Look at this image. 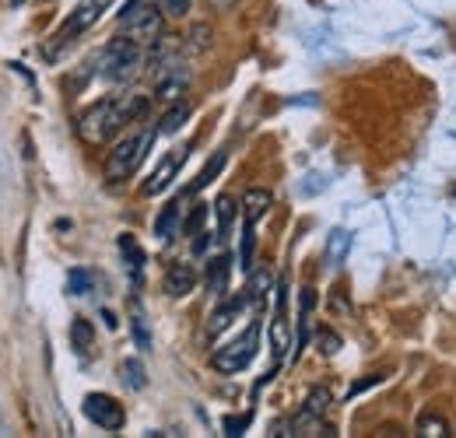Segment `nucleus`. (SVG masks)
<instances>
[{
    "label": "nucleus",
    "instance_id": "obj_12",
    "mask_svg": "<svg viewBox=\"0 0 456 438\" xmlns=\"http://www.w3.org/2000/svg\"><path fill=\"white\" fill-rule=\"evenodd\" d=\"M271 207H274V197H271V190H260V186H253V190H246V193H242V218L249 221V224H256V221L264 218Z\"/></svg>",
    "mask_w": 456,
    "mask_h": 438
},
{
    "label": "nucleus",
    "instance_id": "obj_20",
    "mask_svg": "<svg viewBox=\"0 0 456 438\" xmlns=\"http://www.w3.org/2000/svg\"><path fill=\"white\" fill-rule=\"evenodd\" d=\"M186 119H190V102H175V106L159 119V134H175Z\"/></svg>",
    "mask_w": 456,
    "mask_h": 438
},
{
    "label": "nucleus",
    "instance_id": "obj_33",
    "mask_svg": "<svg viewBox=\"0 0 456 438\" xmlns=\"http://www.w3.org/2000/svg\"><path fill=\"white\" fill-rule=\"evenodd\" d=\"M208 242H211V235H208V231H200V239L193 242V253H204V249H208Z\"/></svg>",
    "mask_w": 456,
    "mask_h": 438
},
{
    "label": "nucleus",
    "instance_id": "obj_18",
    "mask_svg": "<svg viewBox=\"0 0 456 438\" xmlns=\"http://www.w3.org/2000/svg\"><path fill=\"white\" fill-rule=\"evenodd\" d=\"M70 344H74L81 354L92 351V344H95V329H92L88 320H74V323H70Z\"/></svg>",
    "mask_w": 456,
    "mask_h": 438
},
{
    "label": "nucleus",
    "instance_id": "obj_15",
    "mask_svg": "<svg viewBox=\"0 0 456 438\" xmlns=\"http://www.w3.org/2000/svg\"><path fill=\"white\" fill-rule=\"evenodd\" d=\"M222 168H225V151H218V155H215L211 162H208L204 168H200V175H197V179L190 182V190H186V193L193 197V193H200L204 186H211V182L218 179V172H222Z\"/></svg>",
    "mask_w": 456,
    "mask_h": 438
},
{
    "label": "nucleus",
    "instance_id": "obj_28",
    "mask_svg": "<svg viewBox=\"0 0 456 438\" xmlns=\"http://www.w3.org/2000/svg\"><path fill=\"white\" fill-rule=\"evenodd\" d=\"M155 4L162 7V14H166V18H183V14L190 11V4H193V0H155Z\"/></svg>",
    "mask_w": 456,
    "mask_h": 438
},
{
    "label": "nucleus",
    "instance_id": "obj_32",
    "mask_svg": "<svg viewBox=\"0 0 456 438\" xmlns=\"http://www.w3.org/2000/svg\"><path fill=\"white\" fill-rule=\"evenodd\" d=\"M383 383V376H369V379H362V383H354L351 389H347V400H354L358 393H365V389H372V385Z\"/></svg>",
    "mask_w": 456,
    "mask_h": 438
},
{
    "label": "nucleus",
    "instance_id": "obj_21",
    "mask_svg": "<svg viewBox=\"0 0 456 438\" xmlns=\"http://www.w3.org/2000/svg\"><path fill=\"white\" fill-rule=\"evenodd\" d=\"M256 224H242V246H239V267L242 271H253V249H256Z\"/></svg>",
    "mask_w": 456,
    "mask_h": 438
},
{
    "label": "nucleus",
    "instance_id": "obj_4",
    "mask_svg": "<svg viewBox=\"0 0 456 438\" xmlns=\"http://www.w3.org/2000/svg\"><path fill=\"white\" fill-rule=\"evenodd\" d=\"M162 7L159 4H148V0H130L123 11H119V25L130 39L137 43H155L162 36Z\"/></svg>",
    "mask_w": 456,
    "mask_h": 438
},
{
    "label": "nucleus",
    "instance_id": "obj_5",
    "mask_svg": "<svg viewBox=\"0 0 456 438\" xmlns=\"http://www.w3.org/2000/svg\"><path fill=\"white\" fill-rule=\"evenodd\" d=\"M123 130V123L116 119V99H102V102H95L92 110L81 112V119H77V134L85 137V141H92V144H102V141H110Z\"/></svg>",
    "mask_w": 456,
    "mask_h": 438
},
{
    "label": "nucleus",
    "instance_id": "obj_8",
    "mask_svg": "<svg viewBox=\"0 0 456 438\" xmlns=\"http://www.w3.org/2000/svg\"><path fill=\"white\" fill-rule=\"evenodd\" d=\"M330 403H334V396H330V389H323V385H313L309 389V396H305V407H302V414L295 418V435H305V428L309 425H316L327 410H330Z\"/></svg>",
    "mask_w": 456,
    "mask_h": 438
},
{
    "label": "nucleus",
    "instance_id": "obj_1",
    "mask_svg": "<svg viewBox=\"0 0 456 438\" xmlns=\"http://www.w3.org/2000/svg\"><path fill=\"white\" fill-rule=\"evenodd\" d=\"M155 137H159V130H141V134H130V137L116 141V148L110 151V158H106V182L130 179L141 168V162L148 158Z\"/></svg>",
    "mask_w": 456,
    "mask_h": 438
},
{
    "label": "nucleus",
    "instance_id": "obj_29",
    "mask_svg": "<svg viewBox=\"0 0 456 438\" xmlns=\"http://www.w3.org/2000/svg\"><path fill=\"white\" fill-rule=\"evenodd\" d=\"M316 344H320V351H323V354H338L341 337H338V333H330V329H320V333H316Z\"/></svg>",
    "mask_w": 456,
    "mask_h": 438
},
{
    "label": "nucleus",
    "instance_id": "obj_13",
    "mask_svg": "<svg viewBox=\"0 0 456 438\" xmlns=\"http://www.w3.org/2000/svg\"><path fill=\"white\" fill-rule=\"evenodd\" d=\"M246 302H249V291L235 295V298H232V302H225L222 309H215V316H211V323H208V333H211V337H218L225 327H232V320H235V316L246 309Z\"/></svg>",
    "mask_w": 456,
    "mask_h": 438
},
{
    "label": "nucleus",
    "instance_id": "obj_25",
    "mask_svg": "<svg viewBox=\"0 0 456 438\" xmlns=\"http://www.w3.org/2000/svg\"><path fill=\"white\" fill-rule=\"evenodd\" d=\"M130 327H134V340H137V347H141V351H151V329H148V323H144V316H141V312H134Z\"/></svg>",
    "mask_w": 456,
    "mask_h": 438
},
{
    "label": "nucleus",
    "instance_id": "obj_30",
    "mask_svg": "<svg viewBox=\"0 0 456 438\" xmlns=\"http://www.w3.org/2000/svg\"><path fill=\"white\" fill-rule=\"evenodd\" d=\"M267 288H271V274H256L253 284H249V298L253 302H264L267 298Z\"/></svg>",
    "mask_w": 456,
    "mask_h": 438
},
{
    "label": "nucleus",
    "instance_id": "obj_17",
    "mask_svg": "<svg viewBox=\"0 0 456 438\" xmlns=\"http://www.w3.org/2000/svg\"><path fill=\"white\" fill-rule=\"evenodd\" d=\"M119 379L126 389H144L148 385V376H144V365L137 361V358H126L123 365H119Z\"/></svg>",
    "mask_w": 456,
    "mask_h": 438
},
{
    "label": "nucleus",
    "instance_id": "obj_9",
    "mask_svg": "<svg viewBox=\"0 0 456 438\" xmlns=\"http://www.w3.org/2000/svg\"><path fill=\"white\" fill-rule=\"evenodd\" d=\"M162 288H166L169 298H186L197 288V271L190 264H172L166 277H162Z\"/></svg>",
    "mask_w": 456,
    "mask_h": 438
},
{
    "label": "nucleus",
    "instance_id": "obj_7",
    "mask_svg": "<svg viewBox=\"0 0 456 438\" xmlns=\"http://www.w3.org/2000/svg\"><path fill=\"white\" fill-rule=\"evenodd\" d=\"M85 418L92 425H99L102 432H119L123 421H126V410H123V403L113 400L110 393H88L85 396Z\"/></svg>",
    "mask_w": 456,
    "mask_h": 438
},
{
    "label": "nucleus",
    "instance_id": "obj_22",
    "mask_svg": "<svg viewBox=\"0 0 456 438\" xmlns=\"http://www.w3.org/2000/svg\"><path fill=\"white\" fill-rule=\"evenodd\" d=\"M215 215H218V239H228L232 221H235V200H232V197H218Z\"/></svg>",
    "mask_w": 456,
    "mask_h": 438
},
{
    "label": "nucleus",
    "instance_id": "obj_26",
    "mask_svg": "<svg viewBox=\"0 0 456 438\" xmlns=\"http://www.w3.org/2000/svg\"><path fill=\"white\" fill-rule=\"evenodd\" d=\"M204 221H208V204H197V207L190 211V218L183 221V231H186V235H200Z\"/></svg>",
    "mask_w": 456,
    "mask_h": 438
},
{
    "label": "nucleus",
    "instance_id": "obj_6",
    "mask_svg": "<svg viewBox=\"0 0 456 438\" xmlns=\"http://www.w3.org/2000/svg\"><path fill=\"white\" fill-rule=\"evenodd\" d=\"M102 7H106V0H85L63 25H60V32L53 36V46L46 50L50 56H57V50L60 46H67V43H74L81 32H88L95 21H99V14H102Z\"/></svg>",
    "mask_w": 456,
    "mask_h": 438
},
{
    "label": "nucleus",
    "instance_id": "obj_24",
    "mask_svg": "<svg viewBox=\"0 0 456 438\" xmlns=\"http://www.w3.org/2000/svg\"><path fill=\"white\" fill-rule=\"evenodd\" d=\"M92 284H95V277L88 274V271H81V267H74V271L67 274V291H70V295H88Z\"/></svg>",
    "mask_w": 456,
    "mask_h": 438
},
{
    "label": "nucleus",
    "instance_id": "obj_2",
    "mask_svg": "<svg viewBox=\"0 0 456 438\" xmlns=\"http://www.w3.org/2000/svg\"><path fill=\"white\" fill-rule=\"evenodd\" d=\"M137 67H141V43L130 39V36L113 39V43L102 50V56H99V77H106V81H113V85L130 81V77L137 74Z\"/></svg>",
    "mask_w": 456,
    "mask_h": 438
},
{
    "label": "nucleus",
    "instance_id": "obj_23",
    "mask_svg": "<svg viewBox=\"0 0 456 438\" xmlns=\"http://www.w3.org/2000/svg\"><path fill=\"white\" fill-rule=\"evenodd\" d=\"M347 246H351V235H347L344 228L330 231V242H327V260H330V264H341L344 253H347Z\"/></svg>",
    "mask_w": 456,
    "mask_h": 438
},
{
    "label": "nucleus",
    "instance_id": "obj_27",
    "mask_svg": "<svg viewBox=\"0 0 456 438\" xmlns=\"http://www.w3.org/2000/svg\"><path fill=\"white\" fill-rule=\"evenodd\" d=\"M249 421H253V414H232V418H225V435L228 438H239L246 435V428H249Z\"/></svg>",
    "mask_w": 456,
    "mask_h": 438
},
{
    "label": "nucleus",
    "instance_id": "obj_16",
    "mask_svg": "<svg viewBox=\"0 0 456 438\" xmlns=\"http://www.w3.org/2000/svg\"><path fill=\"white\" fill-rule=\"evenodd\" d=\"M228 256H215L211 264H208V288H211V295H225V284H228Z\"/></svg>",
    "mask_w": 456,
    "mask_h": 438
},
{
    "label": "nucleus",
    "instance_id": "obj_19",
    "mask_svg": "<svg viewBox=\"0 0 456 438\" xmlns=\"http://www.w3.org/2000/svg\"><path fill=\"white\" fill-rule=\"evenodd\" d=\"M418 435L421 438H450V421L446 418H436V414H425L421 421H418Z\"/></svg>",
    "mask_w": 456,
    "mask_h": 438
},
{
    "label": "nucleus",
    "instance_id": "obj_14",
    "mask_svg": "<svg viewBox=\"0 0 456 438\" xmlns=\"http://www.w3.org/2000/svg\"><path fill=\"white\" fill-rule=\"evenodd\" d=\"M119 256H123L126 271H134V277H141V271H144V249H141V242L134 235H119Z\"/></svg>",
    "mask_w": 456,
    "mask_h": 438
},
{
    "label": "nucleus",
    "instance_id": "obj_11",
    "mask_svg": "<svg viewBox=\"0 0 456 438\" xmlns=\"http://www.w3.org/2000/svg\"><path fill=\"white\" fill-rule=\"evenodd\" d=\"M186 197H190V193H179L175 200H169V204L162 207V215L155 218V235H159L162 242H169L172 235L183 228V204H186Z\"/></svg>",
    "mask_w": 456,
    "mask_h": 438
},
{
    "label": "nucleus",
    "instance_id": "obj_10",
    "mask_svg": "<svg viewBox=\"0 0 456 438\" xmlns=\"http://www.w3.org/2000/svg\"><path fill=\"white\" fill-rule=\"evenodd\" d=\"M186 162V151L179 148V151H172V155H166L162 162H159V168L151 172V179L144 182V197H155V193H162L166 186L172 182V175L179 172V165Z\"/></svg>",
    "mask_w": 456,
    "mask_h": 438
},
{
    "label": "nucleus",
    "instance_id": "obj_31",
    "mask_svg": "<svg viewBox=\"0 0 456 438\" xmlns=\"http://www.w3.org/2000/svg\"><path fill=\"white\" fill-rule=\"evenodd\" d=\"M190 39H193L190 46H193V50L200 53V50H208V43H211V28H208V25H193V32H190Z\"/></svg>",
    "mask_w": 456,
    "mask_h": 438
},
{
    "label": "nucleus",
    "instance_id": "obj_34",
    "mask_svg": "<svg viewBox=\"0 0 456 438\" xmlns=\"http://www.w3.org/2000/svg\"><path fill=\"white\" fill-rule=\"evenodd\" d=\"M102 320H106V327H110V329H116V327H119V323H116V316H113V312H110V309H106V312H102Z\"/></svg>",
    "mask_w": 456,
    "mask_h": 438
},
{
    "label": "nucleus",
    "instance_id": "obj_3",
    "mask_svg": "<svg viewBox=\"0 0 456 438\" xmlns=\"http://www.w3.org/2000/svg\"><path fill=\"white\" fill-rule=\"evenodd\" d=\"M256 347H260V323L253 320L242 337H235L232 344L218 347V351L211 354V365H215V372H222V376H235V372L249 369V361L256 358Z\"/></svg>",
    "mask_w": 456,
    "mask_h": 438
}]
</instances>
